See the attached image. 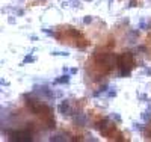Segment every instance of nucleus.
Here are the masks:
<instances>
[{"label": "nucleus", "instance_id": "obj_16", "mask_svg": "<svg viewBox=\"0 0 151 142\" xmlns=\"http://www.w3.org/2000/svg\"><path fill=\"white\" fill-rule=\"evenodd\" d=\"M71 3H73V6H74V8H82V5H80L79 0H71Z\"/></svg>", "mask_w": 151, "mask_h": 142}, {"label": "nucleus", "instance_id": "obj_6", "mask_svg": "<svg viewBox=\"0 0 151 142\" xmlns=\"http://www.w3.org/2000/svg\"><path fill=\"white\" fill-rule=\"evenodd\" d=\"M62 83H64V85L70 83V76H68L67 73H65L64 76H60L59 79H55V80H53V85H62Z\"/></svg>", "mask_w": 151, "mask_h": 142}, {"label": "nucleus", "instance_id": "obj_21", "mask_svg": "<svg viewBox=\"0 0 151 142\" xmlns=\"http://www.w3.org/2000/svg\"><path fill=\"white\" fill-rule=\"evenodd\" d=\"M144 73H145L147 76H151V68H145V70H144Z\"/></svg>", "mask_w": 151, "mask_h": 142}, {"label": "nucleus", "instance_id": "obj_9", "mask_svg": "<svg viewBox=\"0 0 151 142\" xmlns=\"http://www.w3.org/2000/svg\"><path fill=\"white\" fill-rule=\"evenodd\" d=\"M142 118H144V121H151V106L148 107L147 112L142 113Z\"/></svg>", "mask_w": 151, "mask_h": 142}, {"label": "nucleus", "instance_id": "obj_24", "mask_svg": "<svg viewBox=\"0 0 151 142\" xmlns=\"http://www.w3.org/2000/svg\"><path fill=\"white\" fill-rule=\"evenodd\" d=\"M68 71H70V70H68L67 67H64V68H62V73H68Z\"/></svg>", "mask_w": 151, "mask_h": 142}, {"label": "nucleus", "instance_id": "obj_23", "mask_svg": "<svg viewBox=\"0 0 151 142\" xmlns=\"http://www.w3.org/2000/svg\"><path fill=\"white\" fill-rule=\"evenodd\" d=\"M8 21H9L11 24H14V23H15V20H14V18H12V17H9V20H8Z\"/></svg>", "mask_w": 151, "mask_h": 142}, {"label": "nucleus", "instance_id": "obj_19", "mask_svg": "<svg viewBox=\"0 0 151 142\" xmlns=\"http://www.w3.org/2000/svg\"><path fill=\"white\" fill-rule=\"evenodd\" d=\"M86 139H88V141H94V142H97V141H98L97 138H94V136H91V135H89V136H86Z\"/></svg>", "mask_w": 151, "mask_h": 142}, {"label": "nucleus", "instance_id": "obj_4", "mask_svg": "<svg viewBox=\"0 0 151 142\" xmlns=\"http://www.w3.org/2000/svg\"><path fill=\"white\" fill-rule=\"evenodd\" d=\"M73 121H74V124L77 125V127H85L86 123H88V117H86V113L79 112V113H76V115H74Z\"/></svg>", "mask_w": 151, "mask_h": 142}, {"label": "nucleus", "instance_id": "obj_14", "mask_svg": "<svg viewBox=\"0 0 151 142\" xmlns=\"http://www.w3.org/2000/svg\"><path fill=\"white\" fill-rule=\"evenodd\" d=\"M83 23H85V24H89V23H92V17H91V15H86V17L83 18Z\"/></svg>", "mask_w": 151, "mask_h": 142}, {"label": "nucleus", "instance_id": "obj_15", "mask_svg": "<svg viewBox=\"0 0 151 142\" xmlns=\"http://www.w3.org/2000/svg\"><path fill=\"white\" fill-rule=\"evenodd\" d=\"M110 118H113L116 123H121V117H119L118 113H112V117H110Z\"/></svg>", "mask_w": 151, "mask_h": 142}, {"label": "nucleus", "instance_id": "obj_12", "mask_svg": "<svg viewBox=\"0 0 151 142\" xmlns=\"http://www.w3.org/2000/svg\"><path fill=\"white\" fill-rule=\"evenodd\" d=\"M133 127L136 128V130H141V132H144V130H145V127H144L142 124H139V123H134V124H133Z\"/></svg>", "mask_w": 151, "mask_h": 142}, {"label": "nucleus", "instance_id": "obj_10", "mask_svg": "<svg viewBox=\"0 0 151 142\" xmlns=\"http://www.w3.org/2000/svg\"><path fill=\"white\" fill-rule=\"evenodd\" d=\"M47 127H48V128H55V127H56V123H55L53 118H50V120L47 121Z\"/></svg>", "mask_w": 151, "mask_h": 142}, {"label": "nucleus", "instance_id": "obj_11", "mask_svg": "<svg viewBox=\"0 0 151 142\" xmlns=\"http://www.w3.org/2000/svg\"><path fill=\"white\" fill-rule=\"evenodd\" d=\"M32 62H35V58L33 56H26V58H24V61H23V63H32Z\"/></svg>", "mask_w": 151, "mask_h": 142}, {"label": "nucleus", "instance_id": "obj_2", "mask_svg": "<svg viewBox=\"0 0 151 142\" xmlns=\"http://www.w3.org/2000/svg\"><path fill=\"white\" fill-rule=\"evenodd\" d=\"M95 128L100 132V135L104 136V138H109L110 132H115V125H113V123H110L109 118H103L101 121H98L95 124Z\"/></svg>", "mask_w": 151, "mask_h": 142}, {"label": "nucleus", "instance_id": "obj_18", "mask_svg": "<svg viewBox=\"0 0 151 142\" xmlns=\"http://www.w3.org/2000/svg\"><path fill=\"white\" fill-rule=\"evenodd\" d=\"M42 32H44V33H47V35H52V36H55V32H53V30H48V29H42Z\"/></svg>", "mask_w": 151, "mask_h": 142}, {"label": "nucleus", "instance_id": "obj_7", "mask_svg": "<svg viewBox=\"0 0 151 142\" xmlns=\"http://www.w3.org/2000/svg\"><path fill=\"white\" fill-rule=\"evenodd\" d=\"M106 91H107V85L104 83V85H101V86L98 88V91H95V92H94V97H98V95H101V94H104Z\"/></svg>", "mask_w": 151, "mask_h": 142}, {"label": "nucleus", "instance_id": "obj_1", "mask_svg": "<svg viewBox=\"0 0 151 142\" xmlns=\"http://www.w3.org/2000/svg\"><path fill=\"white\" fill-rule=\"evenodd\" d=\"M134 65V59L132 51H124L118 56V67H119V77H129L132 68Z\"/></svg>", "mask_w": 151, "mask_h": 142}, {"label": "nucleus", "instance_id": "obj_17", "mask_svg": "<svg viewBox=\"0 0 151 142\" xmlns=\"http://www.w3.org/2000/svg\"><path fill=\"white\" fill-rule=\"evenodd\" d=\"M116 95V91H115V88H112L110 91L107 92V97H115Z\"/></svg>", "mask_w": 151, "mask_h": 142}, {"label": "nucleus", "instance_id": "obj_20", "mask_svg": "<svg viewBox=\"0 0 151 142\" xmlns=\"http://www.w3.org/2000/svg\"><path fill=\"white\" fill-rule=\"evenodd\" d=\"M136 5H137V3L134 2V0H130V5H129V8H134Z\"/></svg>", "mask_w": 151, "mask_h": 142}, {"label": "nucleus", "instance_id": "obj_26", "mask_svg": "<svg viewBox=\"0 0 151 142\" xmlns=\"http://www.w3.org/2000/svg\"><path fill=\"white\" fill-rule=\"evenodd\" d=\"M85 2H91V0H85Z\"/></svg>", "mask_w": 151, "mask_h": 142}, {"label": "nucleus", "instance_id": "obj_3", "mask_svg": "<svg viewBox=\"0 0 151 142\" xmlns=\"http://www.w3.org/2000/svg\"><path fill=\"white\" fill-rule=\"evenodd\" d=\"M9 139L15 142H30L33 138H32L30 130H17V132L9 133Z\"/></svg>", "mask_w": 151, "mask_h": 142}, {"label": "nucleus", "instance_id": "obj_22", "mask_svg": "<svg viewBox=\"0 0 151 142\" xmlns=\"http://www.w3.org/2000/svg\"><path fill=\"white\" fill-rule=\"evenodd\" d=\"M70 73H71V74H76V73H77V68H71Z\"/></svg>", "mask_w": 151, "mask_h": 142}, {"label": "nucleus", "instance_id": "obj_8", "mask_svg": "<svg viewBox=\"0 0 151 142\" xmlns=\"http://www.w3.org/2000/svg\"><path fill=\"white\" fill-rule=\"evenodd\" d=\"M52 142H62V141H67V138H64V135H55L50 138Z\"/></svg>", "mask_w": 151, "mask_h": 142}, {"label": "nucleus", "instance_id": "obj_13", "mask_svg": "<svg viewBox=\"0 0 151 142\" xmlns=\"http://www.w3.org/2000/svg\"><path fill=\"white\" fill-rule=\"evenodd\" d=\"M52 55H55V56H68L70 53H67V51H53Z\"/></svg>", "mask_w": 151, "mask_h": 142}, {"label": "nucleus", "instance_id": "obj_5", "mask_svg": "<svg viewBox=\"0 0 151 142\" xmlns=\"http://www.w3.org/2000/svg\"><path fill=\"white\" fill-rule=\"evenodd\" d=\"M59 112L62 115H73V109H71V101L70 100H64L59 105Z\"/></svg>", "mask_w": 151, "mask_h": 142}, {"label": "nucleus", "instance_id": "obj_25", "mask_svg": "<svg viewBox=\"0 0 151 142\" xmlns=\"http://www.w3.org/2000/svg\"><path fill=\"white\" fill-rule=\"evenodd\" d=\"M147 138H150V139H151V130L148 132V135H147Z\"/></svg>", "mask_w": 151, "mask_h": 142}]
</instances>
